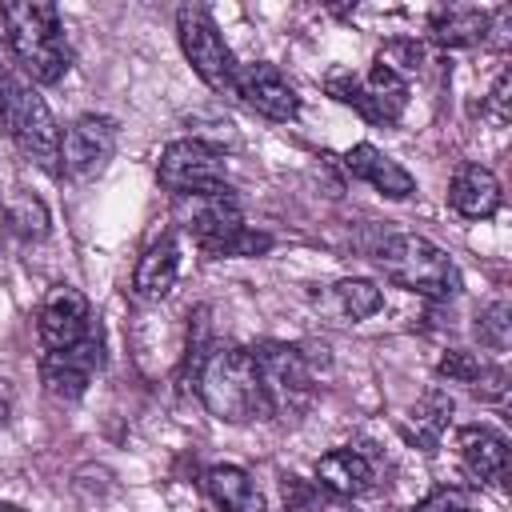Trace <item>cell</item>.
I'll return each mask as SVG.
<instances>
[{
  "label": "cell",
  "instance_id": "obj_2",
  "mask_svg": "<svg viewBox=\"0 0 512 512\" xmlns=\"http://www.w3.org/2000/svg\"><path fill=\"white\" fill-rule=\"evenodd\" d=\"M8 48L20 64V76L28 84H56L68 72V44H64V24L56 4L40 0H20L0 8Z\"/></svg>",
  "mask_w": 512,
  "mask_h": 512
},
{
  "label": "cell",
  "instance_id": "obj_17",
  "mask_svg": "<svg viewBox=\"0 0 512 512\" xmlns=\"http://www.w3.org/2000/svg\"><path fill=\"white\" fill-rule=\"evenodd\" d=\"M456 452L476 480H504L508 476V440L488 424H468L456 432Z\"/></svg>",
  "mask_w": 512,
  "mask_h": 512
},
{
  "label": "cell",
  "instance_id": "obj_8",
  "mask_svg": "<svg viewBox=\"0 0 512 512\" xmlns=\"http://www.w3.org/2000/svg\"><path fill=\"white\" fill-rule=\"evenodd\" d=\"M328 96L356 108L364 120L372 124H396L404 104H408V80H400L396 72H388L384 64H372L368 76H352V72H332L324 80Z\"/></svg>",
  "mask_w": 512,
  "mask_h": 512
},
{
  "label": "cell",
  "instance_id": "obj_7",
  "mask_svg": "<svg viewBox=\"0 0 512 512\" xmlns=\"http://www.w3.org/2000/svg\"><path fill=\"white\" fill-rule=\"evenodd\" d=\"M156 180L172 196H196V192L228 188V180H224V152L216 144L200 140V136L172 140V144H164V152L156 160Z\"/></svg>",
  "mask_w": 512,
  "mask_h": 512
},
{
  "label": "cell",
  "instance_id": "obj_14",
  "mask_svg": "<svg viewBox=\"0 0 512 512\" xmlns=\"http://www.w3.org/2000/svg\"><path fill=\"white\" fill-rule=\"evenodd\" d=\"M344 168H348L356 180L372 184V188H376L380 196H388V200H404V196L416 192L412 172L400 168L392 156H384L376 144H352V148L344 152Z\"/></svg>",
  "mask_w": 512,
  "mask_h": 512
},
{
  "label": "cell",
  "instance_id": "obj_9",
  "mask_svg": "<svg viewBox=\"0 0 512 512\" xmlns=\"http://www.w3.org/2000/svg\"><path fill=\"white\" fill-rule=\"evenodd\" d=\"M116 120L112 116H76L64 132H60V172L72 180H92L108 168L112 152H116Z\"/></svg>",
  "mask_w": 512,
  "mask_h": 512
},
{
  "label": "cell",
  "instance_id": "obj_21",
  "mask_svg": "<svg viewBox=\"0 0 512 512\" xmlns=\"http://www.w3.org/2000/svg\"><path fill=\"white\" fill-rule=\"evenodd\" d=\"M208 260H240V256H264L272 248V236L260 232V228H248L244 220L236 224H224L216 232H204L192 240Z\"/></svg>",
  "mask_w": 512,
  "mask_h": 512
},
{
  "label": "cell",
  "instance_id": "obj_1",
  "mask_svg": "<svg viewBox=\"0 0 512 512\" xmlns=\"http://www.w3.org/2000/svg\"><path fill=\"white\" fill-rule=\"evenodd\" d=\"M196 392L204 408L224 424H252L272 416L252 348H240V344H228V348L216 344L208 352V360L196 372Z\"/></svg>",
  "mask_w": 512,
  "mask_h": 512
},
{
  "label": "cell",
  "instance_id": "obj_18",
  "mask_svg": "<svg viewBox=\"0 0 512 512\" xmlns=\"http://www.w3.org/2000/svg\"><path fill=\"white\" fill-rule=\"evenodd\" d=\"M176 276H180V244L172 236H160L144 248V256L136 260V272H132V292L140 300H164L172 288H176Z\"/></svg>",
  "mask_w": 512,
  "mask_h": 512
},
{
  "label": "cell",
  "instance_id": "obj_22",
  "mask_svg": "<svg viewBox=\"0 0 512 512\" xmlns=\"http://www.w3.org/2000/svg\"><path fill=\"white\" fill-rule=\"evenodd\" d=\"M284 508L288 512H352L348 500H340L328 488H320L316 480H300V476H284Z\"/></svg>",
  "mask_w": 512,
  "mask_h": 512
},
{
  "label": "cell",
  "instance_id": "obj_24",
  "mask_svg": "<svg viewBox=\"0 0 512 512\" xmlns=\"http://www.w3.org/2000/svg\"><path fill=\"white\" fill-rule=\"evenodd\" d=\"M4 220H8V228H12L16 236H24V240H40V236H48V208H44L32 192H16V196H8V204H4Z\"/></svg>",
  "mask_w": 512,
  "mask_h": 512
},
{
  "label": "cell",
  "instance_id": "obj_15",
  "mask_svg": "<svg viewBox=\"0 0 512 512\" xmlns=\"http://www.w3.org/2000/svg\"><path fill=\"white\" fill-rule=\"evenodd\" d=\"M500 200H504L500 180H496L488 168H480V164H460V168L452 172L448 204H452L460 216H468V220H488V216L500 212Z\"/></svg>",
  "mask_w": 512,
  "mask_h": 512
},
{
  "label": "cell",
  "instance_id": "obj_6",
  "mask_svg": "<svg viewBox=\"0 0 512 512\" xmlns=\"http://www.w3.org/2000/svg\"><path fill=\"white\" fill-rule=\"evenodd\" d=\"M176 36H180V48L192 64V72L212 88V92H232V80H236V60L216 28V20L200 8V4H184L176 8Z\"/></svg>",
  "mask_w": 512,
  "mask_h": 512
},
{
  "label": "cell",
  "instance_id": "obj_26",
  "mask_svg": "<svg viewBox=\"0 0 512 512\" xmlns=\"http://www.w3.org/2000/svg\"><path fill=\"white\" fill-rule=\"evenodd\" d=\"M376 64H384L388 72H396L400 80H408L412 72H420V64H424V48H420L416 40H388V44L380 48Z\"/></svg>",
  "mask_w": 512,
  "mask_h": 512
},
{
  "label": "cell",
  "instance_id": "obj_11",
  "mask_svg": "<svg viewBox=\"0 0 512 512\" xmlns=\"http://www.w3.org/2000/svg\"><path fill=\"white\" fill-rule=\"evenodd\" d=\"M36 332H40L44 352H60V348H72L76 340H84L92 332V312H88L84 292L72 284L48 288L36 308Z\"/></svg>",
  "mask_w": 512,
  "mask_h": 512
},
{
  "label": "cell",
  "instance_id": "obj_31",
  "mask_svg": "<svg viewBox=\"0 0 512 512\" xmlns=\"http://www.w3.org/2000/svg\"><path fill=\"white\" fill-rule=\"evenodd\" d=\"M0 512H24V508H16V504H4V500H0Z\"/></svg>",
  "mask_w": 512,
  "mask_h": 512
},
{
  "label": "cell",
  "instance_id": "obj_28",
  "mask_svg": "<svg viewBox=\"0 0 512 512\" xmlns=\"http://www.w3.org/2000/svg\"><path fill=\"white\" fill-rule=\"evenodd\" d=\"M484 116H492L496 124H508L512 120V76L508 72L496 76V84H492V92L484 100Z\"/></svg>",
  "mask_w": 512,
  "mask_h": 512
},
{
  "label": "cell",
  "instance_id": "obj_29",
  "mask_svg": "<svg viewBox=\"0 0 512 512\" xmlns=\"http://www.w3.org/2000/svg\"><path fill=\"white\" fill-rule=\"evenodd\" d=\"M412 512H476L472 500L460 488H436L428 500H420Z\"/></svg>",
  "mask_w": 512,
  "mask_h": 512
},
{
  "label": "cell",
  "instance_id": "obj_25",
  "mask_svg": "<svg viewBox=\"0 0 512 512\" xmlns=\"http://www.w3.org/2000/svg\"><path fill=\"white\" fill-rule=\"evenodd\" d=\"M476 340L488 348V352H504L508 340H512V308L504 300L488 304L480 316H476Z\"/></svg>",
  "mask_w": 512,
  "mask_h": 512
},
{
  "label": "cell",
  "instance_id": "obj_3",
  "mask_svg": "<svg viewBox=\"0 0 512 512\" xmlns=\"http://www.w3.org/2000/svg\"><path fill=\"white\" fill-rule=\"evenodd\" d=\"M0 124L32 164H40L44 172H60V128L44 96L4 64H0Z\"/></svg>",
  "mask_w": 512,
  "mask_h": 512
},
{
  "label": "cell",
  "instance_id": "obj_27",
  "mask_svg": "<svg viewBox=\"0 0 512 512\" xmlns=\"http://www.w3.org/2000/svg\"><path fill=\"white\" fill-rule=\"evenodd\" d=\"M484 368H488V360H484L480 352H464V348L444 352L440 364H436L440 376H448V380H456V384H472V388H476V380L484 376Z\"/></svg>",
  "mask_w": 512,
  "mask_h": 512
},
{
  "label": "cell",
  "instance_id": "obj_10",
  "mask_svg": "<svg viewBox=\"0 0 512 512\" xmlns=\"http://www.w3.org/2000/svg\"><path fill=\"white\" fill-rule=\"evenodd\" d=\"M104 364V336L100 328H92L84 340H76L72 348L60 352H44L40 360V380L56 400H80L92 384V376Z\"/></svg>",
  "mask_w": 512,
  "mask_h": 512
},
{
  "label": "cell",
  "instance_id": "obj_30",
  "mask_svg": "<svg viewBox=\"0 0 512 512\" xmlns=\"http://www.w3.org/2000/svg\"><path fill=\"white\" fill-rule=\"evenodd\" d=\"M4 424H8V400L0 396V428H4Z\"/></svg>",
  "mask_w": 512,
  "mask_h": 512
},
{
  "label": "cell",
  "instance_id": "obj_16",
  "mask_svg": "<svg viewBox=\"0 0 512 512\" xmlns=\"http://www.w3.org/2000/svg\"><path fill=\"white\" fill-rule=\"evenodd\" d=\"M448 424H452V396H448L444 388H428V392L404 412L400 436H404L412 448H420V452H436L440 440H444V432H448Z\"/></svg>",
  "mask_w": 512,
  "mask_h": 512
},
{
  "label": "cell",
  "instance_id": "obj_20",
  "mask_svg": "<svg viewBox=\"0 0 512 512\" xmlns=\"http://www.w3.org/2000/svg\"><path fill=\"white\" fill-rule=\"evenodd\" d=\"M488 16H492V12L472 8V4H448V8H436V12H432L428 32H432L436 44L468 48V44L488 40Z\"/></svg>",
  "mask_w": 512,
  "mask_h": 512
},
{
  "label": "cell",
  "instance_id": "obj_4",
  "mask_svg": "<svg viewBox=\"0 0 512 512\" xmlns=\"http://www.w3.org/2000/svg\"><path fill=\"white\" fill-rule=\"evenodd\" d=\"M376 264L404 292H416L428 300H448L460 292V268L452 264V256L416 232L388 236L376 248Z\"/></svg>",
  "mask_w": 512,
  "mask_h": 512
},
{
  "label": "cell",
  "instance_id": "obj_23",
  "mask_svg": "<svg viewBox=\"0 0 512 512\" xmlns=\"http://www.w3.org/2000/svg\"><path fill=\"white\" fill-rule=\"evenodd\" d=\"M332 300H336L344 320H368L384 304V296H380V288L372 280H336L332 284Z\"/></svg>",
  "mask_w": 512,
  "mask_h": 512
},
{
  "label": "cell",
  "instance_id": "obj_13",
  "mask_svg": "<svg viewBox=\"0 0 512 512\" xmlns=\"http://www.w3.org/2000/svg\"><path fill=\"white\" fill-rule=\"evenodd\" d=\"M316 484L328 488L332 496L340 500H352V496H368L380 480H376V460L364 452V448H332L316 460Z\"/></svg>",
  "mask_w": 512,
  "mask_h": 512
},
{
  "label": "cell",
  "instance_id": "obj_12",
  "mask_svg": "<svg viewBox=\"0 0 512 512\" xmlns=\"http://www.w3.org/2000/svg\"><path fill=\"white\" fill-rule=\"evenodd\" d=\"M232 92L244 96L248 108H256L260 116H268V120H276V124H288V120L300 116V96H296V88L284 80V72H280L276 64L256 60V64L236 68Z\"/></svg>",
  "mask_w": 512,
  "mask_h": 512
},
{
  "label": "cell",
  "instance_id": "obj_19",
  "mask_svg": "<svg viewBox=\"0 0 512 512\" xmlns=\"http://www.w3.org/2000/svg\"><path fill=\"white\" fill-rule=\"evenodd\" d=\"M204 488L216 500V508H224V512H268L256 480L236 464H212L204 472Z\"/></svg>",
  "mask_w": 512,
  "mask_h": 512
},
{
  "label": "cell",
  "instance_id": "obj_5",
  "mask_svg": "<svg viewBox=\"0 0 512 512\" xmlns=\"http://www.w3.org/2000/svg\"><path fill=\"white\" fill-rule=\"evenodd\" d=\"M252 360L260 368L264 380V396H268V412L276 420H300L312 408L316 396V372L304 360V348L296 344H256Z\"/></svg>",
  "mask_w": 512,
  "mask_h": 512
}]
</instances>
